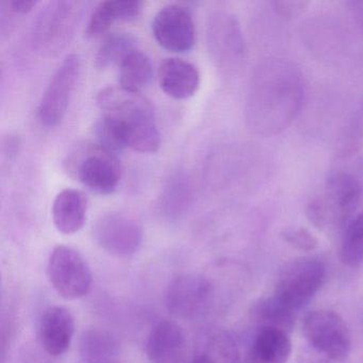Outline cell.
Returning <instances> with one entry per match:
<instances>
[{
	"mask_svg": "<svg viewBox=\"0 0 363 363\" xmlns=\"http://www.w3.org/2000/svg\"><path fill=\"white\" fill-rule=\"evenodd\" d=\"M306 86L299 67L284 58L261 61L250 79L245 118L255 135L271 138L286 130L297 118Z\"/></svg>",
	"mask_w": 363,
	"mask_h": 363,
	"instance_id": "obj_1",
	"label": "cell"
},
{
	"mask_svg": "<svg viewBox=\"0 0 363 363\" xmlns=\"http://www.w3.org/2000/svg\"><path fill=\"white\" fill-rule=\"evenodd\" d=\"M97 105L103 114L122 121L128 131L129 147L150 154L160 147L161 138L152 103L141 93L122 86H107L97 95Z\"/></svg>",
	"mask_w": 363,
	"mask_h": 363,
	"instance_id": "obj_2",
	"label": "cell"
},
{
	"mask_svg": "<svg viewBox=\"0 0 363 363\" xmlns=\"http://www.w3.org/2000/svg\"><path fill=\"white\" fill-rule=\"evenodd\" d=\"M65 164L72 176L99 195L112 194L122 177V167L116 155L96 143L77 148L69 155Z\"/></svg>",
	"mask_w": 363,
	"mask_h": 363,
	"instance_id": "obj_3",
	"label": "cell"
},
{
	"mask_svg": "<svg viewBox=\"0 0 363 363\" xmlns=\"http://www.w3.org/2000/svg\"><path fill=\"white\" fill-rule=\"evenodd\" d=\"M82 13V4L76 1H52L38 16L31 40L43 56L59 54L71 41Z\"/></svg>",
	"mask_w": 363,
	"mask_h": 363,
	"instance_id": "obj_4",
	"label": "cell"
},
{
	"mask_svg": "<svg viewBox=\"0 0 363 363\" xmlns=\"http://www.w3.org/2000/svg\"><path fill=\"white\" fill-rule=\"evenodd\" d=\"M325 275L326 267L320 259H296L282 269L273 296L296 313L315 296Z\"/></svg>",
	"mask_w": 363,
	"mask_h": 363,
	"instance_id": "obj_5",
	"label": "cell"
},
{
	"mask_svg": "<svg viewBox=\"0 0 363 363\" xmlns=\"http://www.w3.org/2000/svg\"><path fill=\"white\" fill-rule=\"evenodd\" d=\"M303 333L308 343L330 360L342 362L350 356L352 337L347 324L331 310H315L303 318Z\"/></svg>",
	"mask_w": 363,
	"mask_h": 363,
	"instance_id": "obj_6",
	"label": "cell"
},
{
	"mask_svg": "<svg viewBox=\"0 0 363 363\" xmlns=\"http://www.w3.org/2000/svg\"><path fill=\"white\" fill-rule=\"evenodd\" d=\"M48 273L54 290L69 301L82 298L92 288L93 276L88 262L69 246L59 245L52 250Z\"/></svg>",
	"mask_w": 363,
	"mask_h": 363,
	"instance_id": "obj_7",
	"label": "cell"
},
{
	"mask_svg": "<svg viewBox=\"0 0 363 363\" xmlns=\"http://www.w3.org/2000/svg\"><path fill=\"white\" fill-rule=\"evenodd\" d=\"M210 54L218 69L233 75L243 67L246 60V42L235 16L225 12L216 13L208 26Z\"/></svg>",
	"mask_w": 363,
	"mask_h": 363,
	"instance_id": "obj_8",
	"label": "cell"
},
{
	"mask_svg": "<svg viewBox=\"0 0 363 363\" xmlns=\"http://www.w3.org/2000/svg\"><path fill=\"white\" fill-rule=\"evenodd\" d=\"M82 72L77 55H69L55 72L38 108V118L42 126L54 128L67 113Z\"/></svg>",
	"mask_w": 363,
	"mask_h": 363,
	"instance_id": "obj_9",
	"label": "cell"
},
{
	"mask_svg": "<svg viewBox=\"0 0 363 363\" xmlns=\"http://www.w3.org/2000/svg\"><path fill=\"white\" fill-rule=\"evenodd\" d=\"M93 237L101 250L116 258H128L139 252L143 243V228L131 216L108 213L93 227Z\"/></svg>",
	"mask_w": 363,
	"mask_h": 363,
	"instance_id": "obj_10",
	"label": "cell"
},
{
	"mask_svg": "<svg viewBox=\"0 0 363 363\" xmlns=\"http://www.w3.org/2000/svg\"><path fill=\"white\" fill-rule=\"evenodd\" d=\"M362 195V184L354 175L346 172L331 174L325 184V197L320 199L327 227L347 226L360 205Z\"/></svg>",
	"mask_w": 363,
	"mask_h": 363,
	"instance_id": "obj_11",
	"label": "cell"
},
{
	"mask_svg": "<svg viewBox=\"0 0 363 363\" xmlns=\"http://www.w3.org/2000/svg\"><path fill=\"white\" fill-rule=\"evenodd\" d=\"M213 296L209 280L201 275H182L169 284L167 307L169 313L182 320H194L207 311Z\"/></svg>",
	"mask_w": 363,
	"mask_h": 363,
	"instance_id": "obj_12",
	"label": "cell"
},
{
	"mask_svg": "<svg viewBox=\"0 0 363 363\" xmlns=\"http://www.w3.org/2000/svg\"><path fill=\"white\" fill-rule=\"evenodd\" d=\"M152 33L165 50L182 54L192 50L196 31L190 9L179 4L165 6L152 21Z\"/></svg>",
	"mask_w": 363,
	"mask_h": 363,
	"instance_id": "obj_13",
	"label": "cell"
},
{
	"mask_svg": "<svg viewBox=\"0 0 363 363\" xmlns=\"http://www.w3.org/2000/svg\"><path fill=\"white\" fill-rule=\"evenodd\" d=\"M146 354L150 363H191L184 329L174 320H161L152 327Z\"/></svg>",
	"mask_w": 363,
	"mask_h": 363,
	"instance_id": "obj_14",
	"label": "cell"
},
{
	"mask_svg": "<svg viewBox=\"0 0 363 363\" xmlns=\"http://www.w3.org/2000/svg\"><path fill=\"white\" fill-rule=\"evenodd\" d=\"M75 335L73 314L65 307L48 308L42 316L39 327L40 342L52 357L62 356L69 350Z\"/></svg>",
	"mask_w": 363,
	"mask_h": 363,
	"instance_id": "obj_15",
	"label": "cell"
},
{
	"mask_svg": "<svg viewBox=\"0 0 363 363\" xmlns=\"http://www.w3.org/2000/svg\"><path fill=\"white\" fill-rule=\"evenodd\" d=\"M158 77L163 92L178 101L192 97L201 84L197 67L182 59H165L159 67Z\"/></svg>",
	"mask_w": 363,
	"mask_h": 363,
	"instance_id": "obj_16",
	"label": "cell"
},
{
	"mask_svg": "<svg viewBox=\"0 0 363 363\" xmlns=\"http://www.w3.org/2000/svg\"><path fill=\"white\" fill-rule=\"evenodd\" d=\"M88 214V197L82 191L65 189L52 203V220L59 233L74 235L82 230Z\"/></svg>",
	"mask_w": 363,
	"mask_h": 363,
	"instance_id": "obj_17",
	"label": "cell"
},
{
	"mask_svg": "<svg viewBox=\"0 0 363 363\" xmlns=\"http://www.w3.org/2000/svg\"><path fill=\"white\" fill-rule=\"evenodd\" d=\"M143 3L139 0H107L101 1L91 14L86 35L99 38L105 35L116 22L135 20L141 14Z\"/></svg>",
	"mask_w": 363,
	"mask_h": 363,
	"instance_id": "obj_18",
	"label": "cell"
},
{
	"mask_svg": "<svg viewBox=\"0 0 363 363\" xmlns=\"http://www.w3.org/2000/svg\"><path fill=\"white\" fill-rule=\"evenodd\" d=\"M292 352L289 333L279 329H259L247 354V363H286Z\"/></svg>",
	"mask_w": 363,
	"mask_h": 363,
	"instance_id": "obj_19",
	"label": "cell"
},
{
	"mask_svg": "<svg viewBox=\"0 0 363 363\" xmlns=\"http://www.w3.org/2000/svg\"><path fill=\"white\" fill-rule=\"evenodd\" d=\"M120 352V344L109 331L86 329L79 339V354L84 363H111Z\"/></svg>",
	"mask_w": 363,
	"mask_h": 363,
	"instance_id": "obj_20",
	"label": "cell"
},
{
	"mask_svg": "<svg viewBox=\"0 0 363 363\" xmlns=\"http://www.w3.org/2000/svg\"><path fill=\"white\" fill-rule=\"evenodd\" d=\"M154 77V69L150 58L135 50L127 55L120 63L118 86L131 92L141 93Z\"/></svg>",
	"mask_w": 363,
	"mask_h": 363,
	"instance_id": "obj_21",
	"label": "cell"
},
{
	"mask_svg": "<svg viewBox=\"0 0 363 363\" xmlns=\"http://www.w3.org/2000/svg\"><path fill=\"white\" fill-rule=\"evenodd\" d=\"M259 329L273 328L290 333L295 323V312L274 296L261 299L254 310Z\"/></svg>",
	"mask_w": 363,
	"mask_h": 363,
	"instance_id": "obj_22",
	"label": "cell"
},
{
	"mask_svg": "<svg viewBox=\"0 0 363 363\" xmlns=\"http://www.w3.org/2000/svg\"><path fill=\"white\" fill-rule=\"evenodd\" d=\"M94 135L97 145L111 154H118L129 147L126 126L116 116L103 114L95 123Z\"/></svg>",
	"mask_w": 363,
	"mask_h": 363,
	"instance_id": "obj_23",
	"label": "cell"
},
{
	"mask_svg": "<svg viewBox=\"0 0 363 363\" xmlns=\"http://www.w3.org/2000/svg\"><path fill=\"white\" fill-rule=\"evenodd\" d=\"M137 50V40L130 33H112L99 46L95 56V65L105 69L122 62L123 59Z\"/></svg>",
	"mask_w": 363,
	"mask_h": 363,
	"instance_id": "obj_24",
	"label": "cell"
},
{
	"mask_svg": "<svg viewBox=\"0 0 363 363\" xmlns=\"http://www.w3.org/2000/svg\"><path fill=\"white\" fill-rule=\"evenodd\" d=\"M191 196L188 178L177 174L169 180L163 190L160 199L161 211L169 218H178L186 211Z\"/></svg>",
	"mask_w": 363,
	"mask_h": 363,
	"instance_id": "obj_25",
	"label": "cell"
},
{
	"mask_svg": "<svg viewBox=\"0 0 363 363\" xmlns=\"http://www.w3.org/2000/svg\"><path fill=\"white\" fill-rule=\"evenodd\" d=\"M340 259L346 267L363 263V211L357 214L345 227L340 248Z\"/></svg>",
	"mask_w": 363,
	"mask_h": 363,
	"instance_id": "obj_26",
	"label": "cell"
},
{
	"mask_svg": "<svg viewBox=\"0 0 363 363\" xmlns=\"http://www.w3.org/2000/svg\"><path fill=\"white\" fill-rule=\"evenodd\" d=\"M281 238L291 247L301 252H311L318 245L315 235L303 227H289L284 229Z\"/></svg>",
	"mask_w": 363,
	"mask_h": 363,
	"instance_id": "obj_27",
	"label": "cell"
},
{
	"mask_svg": "<svg viewBox=\"0 0 363 363\" xmlns=\"http://www.w3.org/2000/svg\"><path fill=\"white\" fill-rule=\"evenodd\" d=\"M274 11L281 18L291 20L297 18L307 10L309 1L306 0H275L272 1Z\"/></svg>",
	"mask_w": 363,
	"mask_h": 363,
	"instance_id": "obj_28",
	"label": "cell"
},
{
	"mask_svg": "<svg viewBox=\"0 0 363 363\" xmlns=\"http://www.w3.org/2000/svg\"><path fill=\"white\" fill-rule=\"evenodd\" d=\"M37 5V1L33 0H9L1 3V11L11 16H25L28 14Z\"/></svg>",
	"mask_w": 363,
	"mask_h": 363,
	"instance_id": "obj_29",
	"label": "cell"
},
{
	"mask_svg": "<svg viewBox=\"0 0 363 363\" xmlns=\"http://www.w3.org/2000/svg\"><path fill=\"white\" fill-rule=\"evenodd\" d=\"M350 6H352V10L354 11L359 24L363 29V1H354V3H350Z\"/></svg>",
	"mask_w": 363,
	"mask_h": 363,
	"instance_id": "obj_30",
	"label": "cell"
}]
</instances>
